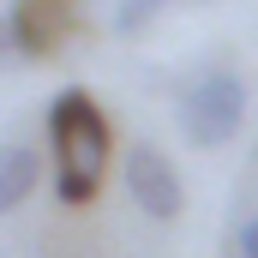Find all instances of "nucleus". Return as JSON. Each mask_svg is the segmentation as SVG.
<instances>
[{"label": "nucleus", "mask_w": 258, "mask_h": 258, "mask_svg": "<svg viewBox=\"0 0 258 258\" xmlns=\"http://www.w3.org/2000/svg\"><path fill=\"white\" fill-rule=\"evenodd\" d=\"M108 150H114L108 114L96 108V96L84 84H66L60 96L48 102V174H54V198L72 204V210L90 204L102 192Z\"/></svg>", "instance_id": "obj_1"}, {"label": "nucleus", "mask_w": 258, "mask_h": 258, "mask_svg": "<svg viewBox=\"0 0 258 258\" xmlns=\"http://www.w3.org/2000/svg\"><path fill=\"white\" fill-rule=\"evenodd\" d=\"M36 186H42V156L30 144H0V216L18 210Z\"/></svg>", "instance_id": "obj_5"}, {"label": "nucleus", "mask_w": 258, "mask_h": 258, "mask_svg": "<svg viewBox=\"0 0 258 258\" xmlns=\"http://www.w3.org/2000/svg\"><path fill=\"white\" fill-rule=\"evenodd\" d=\"M174 120L186 132V144H198V150L228 144L234 132L246 126V78L234 66H204V72H192L180 84V96H174Z\"/></svg>", "instance_id": "obj_2"}, {"label": "nucleus", "mask_w": 258, "mask_h": 258, "mask_svg": "<svg viewBox=\"0 0 258 258\" xmlns=\"http://www.w3.org/2000/svg\"><path fill=\"white\" fill-rule=\"evenodd\" d=\"M234 258H258V216H246L234 228Z\"/></svg>", "instance_id": "obj_7"}, {"label": "nucleus", "mask_w": 258, "mask_h": 258, "mask_svg": "<svg viewBox=\"0 0 258 258\" xmlns=\"http://www.w3.org/2000/svg\"><path fill=\"white\" fill-rule=\"evenodd\" d=\"M162 6H174V0H114V30H120V36H138Z\"/></svg>", "instance_id": "obj_6"}, {"label": "nucleus", "mask_w": 258, "mask_h": 258, "mask_svg": "<svg viewBox=\"0 0 258 258\" xmlns=\"http://www.w3.org/2000/svg\"><path fill=\"white\" fill-rule=\"evenodd\" d=\"M120 180H126L132 204H138L150 222H174V216L186 210V180H180L174 156H168L162 144H150V138H138V144L126 150V162H120Z\"/></svg>", "instance_id": "obj_3"}, {"label": "nucleus", "mask_w": 258, "mask_h": 258, "mask_svg": "<svg viewBox=\"0 0 258 258\" xmlns=\"http://www.w3.org/2000/svg\"><path fill=\"white\" fill-rule=\"evenodd\" d=\"M24 48H18V36H12V18H0V60H18Z\"/></svg>", "instance_id": "obj_8"}, {"label": "nucleus", "mask_w": 258, "mask_h": 258, "mask_svg": "<svg viewBox=\"0 0 258 258\" xmlns=\"http://www.w3.org/2000/svg\"><path fill=\"white\" fill-rule=\"evenodd\" d=\"M12 36L24 54H54L72 30V0H12Z\"/></svg>", "instance_id": "obj_4"}]
</instances>
